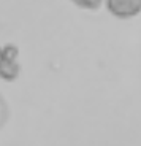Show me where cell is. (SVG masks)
<instances>
[{"mask_svg": "<svg viewBox=\"0 0 141 146\" xmlns=\"http://www.w3.org/2000/svg\"><path fill=\"white\" fill-rule=\"evenodd\" d=\"M105 5L117 19H132L141 15V0H105Z\"/></svg>", "mask_w": 141, "mask_h": 146, "instance_id": "1", "label": "cell"}, {"mask_svg": "<svg viewBox=\"0 0 141 146\" xmlns=\"http://www.w3.org/2000/svg\"><path fill=\"white\" fill-rule=\"evenodd\" d=\"M73 3L78 8H83V10H89V11H95L105 3V0H71Z\"/></svg>", "mask_w": 141, "mask_h": 146, "instance_id": "2", "label": "cell"}]
</instances>
